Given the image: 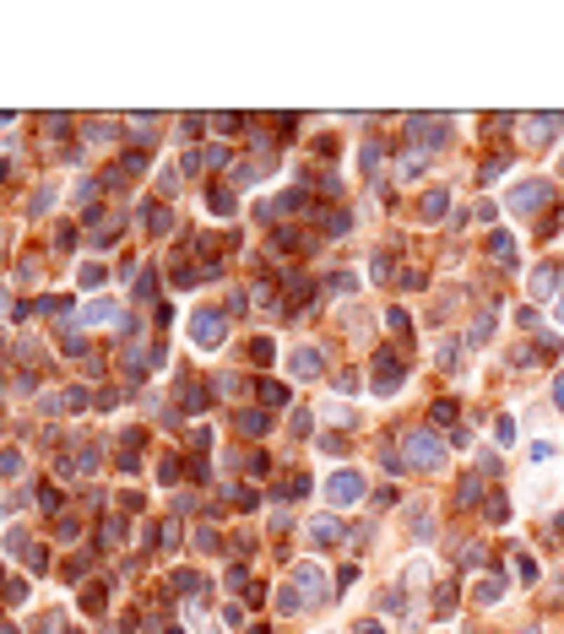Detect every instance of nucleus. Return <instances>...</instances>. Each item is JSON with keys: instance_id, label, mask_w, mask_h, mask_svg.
Returning a JSON list of instances; mask_svg holds the SVG:
<instances>
[{"instance_id": "nucleus-1", "label": "nucleus", "mask_w": 564, "mask_h": 634, "mask_svg": "<svg viewBox=\"0 0 564 634\" xmlns=\"http://www.w3.org/2000/svg\"><path fill=\"white\" fill-rule=\"evenodd\" d=\"M401 450H407V467H418V471H439L445 467V445H439L429 429H407L401 434Z\"/></svg>"}, {"instance_id": "nucleus-2", "label": "nucleus", "mask_w": 564, "mask_h": 634, "mask_svg": "<svg viewBox=\"0 0 564 634\" xmlns=\"http://www.w3.org/2000/svg\"><path fill=\"white\" fill-rule=\"evenodd\" d=\"M223 336H228V320H223V315H212V309H195V315H190V342L201 352L223 347Z\"/></svg>"}, {"instance_id": "nucleus-3", "label": "nucleus", "mask_w": 564, "mask_h": 634, "mask_svg": "<svg viewBox=\"0 0 564 634\" xmlns=\"http://www.w3.org/2000/svg\"><path fill=\"white\" fill-rule=\"evenodd\" d=\"M326 499H331V504L364 499V471H331V477H326Z\"/></svg>"}, {"instance_id": "nucleus-4", "label": "nucleus", "mask_w": 564, "mask_h": 634, "mask_svg": "<svg viewBox=\"0 0 564 634\" xmlns=\"http://www.w3.org/2000/svg\"><path fill=\"white\" fill-rule=\"evenodd\" d=\"M293 591L304 596V607H310V602H320V596H326V570H320V564H310V558H304V564H298V570H293Z\"/></svg>"}, {"instance_id": "nucleus-5", "label": "nucleus", "mask_w": 564, "mask_h": 634, "mask_svg": "<svg viewBox=\"0 0 564 634\" xmlns=\"http://www.w3.org/2000/svg\"><path fill=\"white\" fill-rule=\"evenodd\" d=\"M548 201H553V190H548L543 179H532V184H516V190H510V201H504V206H510V212H521V217H526V212H537V206H548Z\"/></svg>"}, {"instance_id": "nucleus-6", "label": "nucleus", "mask_w": 564, "mask_h": 634, "mask_svg": "<svg viewBox=\"0 0 564 634\" xmlns=\"http://www.w3.org/2000/svg\"><path fill=\"white\" fill-rule=\"evenodd\" d=\"M521 125H526V142H532V146H548L553 136H559L564 114H532V120H521Z\"/></svg>"}, {"instance_id": "nucleus-7", "label": "nucleus", "mask_w": 564, "mask_h": 634, "mask_svg": "<svg viewBox=\"0 0 564 634\" xmlns=\"http://www.w3.org/2000/svg\"><path fill=\"white\" fill-rule=\"evenodd\" d=\"M397 385H401V358H397V352H375V390L391 396Z\"/></svg>"}, {"instance_id": "nucleus-8", "label": "nucleus", "mask_w": 564, "mask_h": 634, "mask_svg": "<svg viewBox=\"0 0 564 634\" xmlns=\"http://www.w3.org/2000/svg\"><path fill=\"white\" fill-rule=\"evenodd\" d=\"M445 125H450V120H439V114H418V120H413V136H418L423 146H439L445 136H450Z\"/></svg>"}, {"instance_id": "nucleus-9", "label": "nucleus", "mask_w": 564, "mask_h": 634, "mask_svg": "<svg viewBox=\"0 0 564 634\" xmlns=\"http://www.w3.org/2000/svg\"><path fill=\"white\" fill-rule=\"evenodd\" d=\"M288 368H293V374H298V380H315V374L326 368V358H320V352H315V347H298V352H293V358H288Z\"/></svg>"}, {"instance_id": "nucleus-10", "label": "nucleus", "mask_w": 564, "mask_h": 634, "mask_svg": "<svg viewBox=\"0 0 564 634\" xmlns=\"http://www.w3.org/2000/svg\"><path fill=\"white\" fill-rule=\"evenodd\" d=\"M82 320H87V326H104V320H120V304H114V298H92V304H82Z\"/></svg>"}, {"instance_id": "nucleus-11", "label": "nucleus", "mask_w": 564, "mask_h": 634, "mask_svg": "<svg viewBox=\"0 0 564 634\" xmlns=\"http://www.w3.org/2000/svg\"><path fill=\"white\" fill-rule=\"evenodd\" d=\"M445 206H450V195H445V190H429V195L418 201V217H423V223H439V217H445Z\"/></svg>"}, {"instance_id": "nucleus-12", "label": "nucleus", "mask_w": 564, "mask_h": 634, "mask_svg": "<svg viewBox=\"0 0 564 634\" xmlns=\"http://www.w3.org/2000/svg\"><path fill=\"white\" fill-rule=\"evenodd\" d=\"M488 255H494L500 266H516V239H510V233H494V239H488Z\"/></svg>"}, {"instance_id": "nucleus-13", "label": "nucleus", "mask_w": 564, "mask_h": 634, "mask_svg": "<svg viewBox=\"0 0 564 634\" xmlns=\"http://www.w3.org/2000/svg\"><path fill=\"white\" fill-rule=\"evenodd\" d=\"M472 596H478L483 607H494V602L504 596V580H500V574H488V580H478V591H472Z\"/></svg>"}, {"instance_id": "nucleus-14", "label": "nucleus", "mask_w": 564, "mask_h": 634, "mask_svg": "<svg viewBox=\"0 0 564 634\" xmlns=\"http://www.w3.org/2000/svg\"><path fill=\"white\" fill-rule=\"evenodd\" d=\"M553 287H559V271H553V266L532 271V293H537V298H548V293H553Z\"/></svg>"}, {"instance_id": "nucleus-15", "label": "nucleus", "mask_w": 564, "mask_h": 634, "mask_svg": "<svg viewBox=\"0 0 564 634\" xmlns=\"http://www.w3.org/2000/svg\"><path fill=\"white\" fill-rule=\"evenodd\" d=\"M261 401H266V407H288V385H277V380H261Z\"/></svg>"}, {"instance_id": "nucleus-16", "label": "nucleus", "mask_w": 564, "mask_h": 634, "mask_svg": "<svg viewBox=\"0 0 564 634\" xmlns=\"http://www.w3.org/2000/svg\"><path fill=\"white\" fill-rule=\"evenodd\" d=\"M239 434L261 439V434H266V412H239Z\"/></svg>"}, {"instance_id": "nucleus-17", "label": "nucleus", "mask_w": 564, "mask_h": 634, "mask_svg": "<svg viewBox=\"0 0 564 634\" xmlns=\"http://www.w3.org/2000/svg\"><path fill=\"white\" fill-rule=\"evenodd\" d=\"M298 607H304V596L293 591V580H288V586H277V613H298Z\"/></svg>"}, {"instance_id": "nucleus-18", "label": "nucleus", "mask_w": 564, "mask_h": 634, "mask_svg": "<svg viewBox=\"0 0 564 634\" xmlns=\"http://www.w3.org/2000/svg\"><path fill=\"white\" fill-rule=\"evenodd\" d=\"M266 168H272V163H239V168H233V184H255V179H266Z\"/></svg>"}, {"instance_id": "nucleus-19", "label": "nucleus", "mask_w": 564, "mask_h": 634, "mask_svg": "<svg viewBox=\"0 0 564 634\" xmlns=\"http://www.w3.org/2000/svg\"><path fill=\"white\" fill-rule=\"evenodd\" d=\"M168 228H174V217L163 206H146V233H168Z\"/></svg>"}, {"instance_id": "nucleus-20", "label": "nucleus", "mask_w": 564, "mask_h": 634, "mask_svg": "<svg viewBox=\"0 0 564 634\" xmlns=\"http://www.w3.org/2000/svg\"><path fill=\"white\" fill-rule=\"evenodd\" d=\"M207 201H212V212H217V217H228V212H233V190H223V184H217Z\"/></svg>"}, {"instance_id": "nucleus-21", "label": "nucleus", "mask_w": 564, "mask_h": 634, "mask_svg": "<svg viewBox=\"0 0 564 634\" xmlns=\"http://www.w3.org/2000/svg\"><path fill=\"white\" fill-rule=\"evenodd\" d=\"M245 385H250V380H239V374H223V380H217V396H245Z\"/></svg>"}, {"instance_id": "nucleus-22", "label": "nucleus", "mask_w": 564, "mask_h": 634, "mask_svg": "<svg viewBox=\"0 0 564 634\" xmlns=\"http://www.w3.org/2000/svg\"><path fill=\"white\" fill-rule=\"evenodd\" d=\"M315 537H320V542H336V537H342V526H336L331 515H320V521H315Z\"/></svg>"}, {"instance_id": "nucleus-23", "label": "nucleus", "mask_w": 564, "mask_h": 634, "mask_svg": "<svg viewBox=\"0 0 564 634\" xmlns=\"http://www.w3.org/2000/svg\"><path fill=\"white\" fill-rule=\"evenodd\" d=\"M483 515H488L494 526H504V521H510V504H504V499H488V504H483Z\"/></svg>"}, {"instance_id": "nucleus-24", "label": "nucleus", "mask_w": 564, "mask_h": 634, "mask_svg": "<svg viewBox=\"0 0 564 634\" xmlns=\"http://www.w3.org/2000/svg\"><path fill=\"white\" fill-rule=\"evenodd\" d=\"M17 467H22V450H17V445H6V450H0V471L17 477Z\"/></svg>"}, {"instance_id": "nucleus-25", "label": "nucleus", "mask_w": 564, "mask_h": 634, "mask_svg": "<svg viewBox=\"0 0 564 634\" xmlns=\"http://www.w3.org/2000/svg\"><path fill=\"white\" fill-rule=\"evenodd\" d=\"M250 358H255V364H261V368H266V364H272V358H277V347H272V342H266V336H261V342H250Z\"/></svg>"}, {"instance_id": "nucleus-26", "label": "nucleus", "mask_w": 564, "mask_h": 634, "mask_svg": "<svg viewBox=\"0 0 564 634\" xmlns=\"http://www.w3.org/2000/svg\"><path fill=\"white\" fill-rule=\"evenodd\" d=\"M504 168H510V163H504V158H488V163L478 168V179H483V184H494V179H500V174H504Z\"/></svg>"}, {"instance_id": "nucleus-27", "label": "nucleus", "mask_w": 564, "mask_h": 634, "mask_svg": "<svg viewBox=\"0 0 564 634\" xmlns=\"http://www.w3.org/2000/svg\"><path fill=\"white\" fill-rule=\"evenodd\" d=\"M358 163H364V174H380V146L369 142V146H364V152H358Z\"/></svg>"}, {"instance_id": "nucleus-28", "label": "nucleus", "mask_w": 564, "mask_h": 634, "mask_svg": "<svg viewBox=\"0 0 564 634\" xmlns=\"http://www.w3.org/2000/svg\"><path fill=\"white\" fill-rule=\"evenodd\" d=\"M488 336H494V315H478L472 320V342H488Z\"/></svg>"}, {"instance_id": "nucleus-29", "label": "nucleus", "mask_w": 564, "mask_h": 634, "mask_svg": "<svg viewBox=\"0 0 564 634\" xmlns=\"http://www.w3.org/2000/svg\"><path fill=\"white\" fill-rule=\"evenodd\" d=\"M478 499H483V483H478V477H467V483H461V504H478Z\"/></svg>"}, {"instance_id": "nucleus-30", "label": "nucleus", "mask_w": 564, "mask_h": 634, "mask_svg": "<svg viewBox=\"0 0 564 634\" xmlns=\"http://www.w3.org/2000/svg\"><path fill=\"white\" fill-rule=\"evenodd\" d=\"M136 293H142V298H158V277H152V271H142V277H136Z\"/></svg>"}, {"instance_id": "nucleus-31", "label": "nucleus", "mask_w": 564, "mask_h": 634, "mask_svg": "<svg viewBox=\"0 0 564 634\" xmlns=\"http://www.w3.org/2000/svg\"><path fill=\"white\" fill-rule=\"evenodd\" d=\"M494 439H500V445H516V423H510V418H500V423H494Z\"/></svg>"}, {"instance_id": "nucleus-32", "label": "nucleus", "mask_w": 564, "mask_h": 634, "mask_svg": "<svg viewBox=\"0 0 564 634\" xmlns=\"http://www.w3.org/2000/svg\"><path fill=\"white\" fill-rule=\"evenodd\" d=\"M174 591H201V580H195L190 570H179V574H174Z\"/></svg>"}, {"instance_id": "nucleus-33", "label": "nucleus", "mask_w": 564, "mask_h": 634, "mask_svg": "<svg viewBox=\"0 0 564 634\" xmlns=\"http://www.w3.org/2000/svg\"><path fill=\"white\" fill-rule=\"evenodd\" d=\"M434 423H456V401H434Z\"/></svg>"}, {"instance_id": "nucleus-34", "label": "nucleus", "mask_w": 564, "mask_h": 634, "mask_svg": "<svg viewBox=\"0 0 564 634\" xmlns=\"http://www.w3.org/2000/svg\"><path fill=\"white\" fill-rule=\"evenodd\" d=\"M217 130H223V136H233V130H245V120H239V114H217Z\"/></svg>"}, {"instance_id": "nucleus-35", "label": "nucleus", "mask_w": 564, "mask_h": 634, "mask_svg": "<svg viewBox=\"0 0 564 634\" xmlns=\"http://www.w3.org/2000/svg\"><path fill=\"white\" fill-rule=\"evenodd\" d=\"M228 586H233V591H245V586H250V574H245V564H233V570H228Z\"/></svg>"}, {"instance_id": "nucleus-36", "label": "nucleus", "mask_w": 564, "mask_h": 634, "mask_svg": "<svg viewBox=\"0 0 564 634\" xmlns=\"http://www.w3.org/2000/svg\"><path fill=\"white\" fill-rule=\"evenodd\" d=\"M39 504H43L49 515H60V493H55V488H43V493H39Z\"/></svg>"}, {"instance_id": "nucleus-37", "label": "nucleus", "mask_w": 564, "mask_h": 634, "mask_svg": "<svg viewBox=\"0 0 564 634\" xmlns=\"http://www.w3.org/2000/svg\"><path fill=\"white\" fill-rule=\"evenodd\" d=\"M326 228H331V233H348V228H353V217H348V212H331V223H326Z\"/></svg>"}, {"instance_id": "nucleus-38", "label": "nucleus", "mask_w": 564, "mask_h": 634, "mask_svg": "<svg viewBox=\"0 0 564 634\" xmlns=\"http://www.w3.org/2000/svg\"><path fill=\"white\" fill-rule=\"evenodd\" d=\"M553 455H559V450H553L548 439H537V445H532V461H553Z\"/></svg>"}, {"instance_id": "nucleus-39", "label": "nucleus", "mask_w": 564, "mask_h": 634, "mask_svg": "<svg viewBox=\"0 0 564 634\" xmlns=\"http://www.w3.org/2000/svg\"><path fill=\"white\" fill-rule=\"evenodd\" d=\"M331 293H358V277H331Z\"/></svg>"}, {"instance_id": "nucleus-40", "label": "nucleus", "mask_w": 564, "mask_h": 634, "mask_svg": "<svg viewBox=\"0 0 564 634\" xmlns=\"http://www.w3.org/2000/svg\"><path fill=\"white\" fill-rule=\"evenodd\" d=\"M358 634H385V629H380L375 618H364V623H358Z\"/></svg>"}, {"instance_id": "nucleus-41", "label": "nucleus", "mask_w": 564, "mask_h": 634, "mask_svg": "<svg viewBox=\"0 0 564 634\" xmlns=\"http://www.w3.org/2000/svg\"><path fill=\"white\" fill-rule=\"evenodd\" d=\"M553 401H559V407H564V374H559V380H553Z\"/></svg>"}, {"instance_id": "nucleus-42", "label": "nucleus", "mask_w": 564, "mask_h": 634, "mask_svg": "<svg viewBox=\"0 0 564 634\" xmlns=\"http://www.w3.org/2000/svg\"><path fill=\"white\" fill-rule=\"evenodd\" d=\"M6 298H11V293H0V315H11V304H6Z\"/></svg>"}, {"instance_id": "nucleus-43", "label": "nucleus", "mask_w": 564, "mask_h": 634, "mask_svg": "<svg viewBox=\"0 0 564 634\" xmlns=\"http://www.w3.org/2000/svg\"><path fill=\"white\" fill-rule=\"evenodd\" d=\"M559 320H564V298H559Z\"/></svg>"}, {"instance_id": "nucleus-44", "label": "nucleus", "mask_w": 564, "mask_h": 634, "mask_svg": "<svg viewBox=\"0 0 564 634\" xmlns=\"http://www.w3.org/2000/svg\"><path fill=\"white\" fill-rule=\"evenodd\" d=\"M559 168H564V163H559Z\"/></svg>"}]
</instances>
